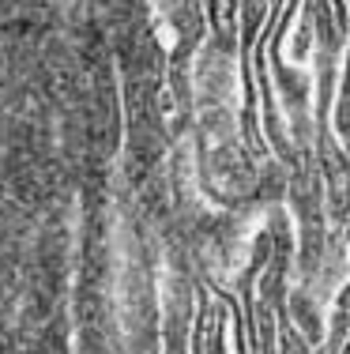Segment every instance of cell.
Returning a JSON list of instances; mask_svg holds the SVG:
<instances>
[{"instance_id": "1", "label": "cell", "mask_w": 350, "mask_h": 354, "mask_svg": "<svg viewBox=\"0 0 350 354\" xmlns=\"http://www.w3.org/2000/svg\"><path fill=\"white\" fill-rule=\"evenodd\" d=\"M286 317H290V324H294L298 332L313 343V347H320V343H324V324H328V320H324L320 306L313 301L309 290L286 294Z\"/></svg>"}, {"instance_id": "2", "label": "cell", "mask_w": 350, "mask_h": 354, "mask_svg": "<svg viewBox=\"0 0 350 354\" xmlns=\"http://www.w3.org/2000/svg\"><path fill=\"white\" fill-rule=\"evenodd\" d=\"M350 8V0H347ZM331 121H336L339 140L350 143V46L343 53V75H339V91H336V102H331Z\"/></svg>"}, {"instance_id": "3", "label": "cell", "mask_w": 350, "mask_h": 354, "mask_svg": "<svg viewBox=\"0 0 350 354\" xmlns=\"http://www.w3.org/2000/svg\"><path fill=\"white\" fill-rule=\"evenodd\" d=\"M275 354H313V343L305 339L294 324H290L286 309L279 313V351H275Z\"/></svg>"}, {"instance_id": "4", "label": "cell", "mask_w": 350, "mask_h": 354, "mask_svg": "<svg viewBox=\"0 0 350 354\" xmlns=\"http://www.w3.org/2000/svg\"><path fill=\"white\" fill-rule=\"evenodd\" d=\"M336 309H347V313H350V279L339 286V294H336Z\"/></svg>"}]
</instances>
